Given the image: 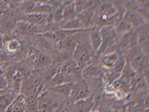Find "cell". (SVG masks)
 Listing matches in <instances>:
<instances>
[{"mask_svg":"<svg viewBox=\"0 0 149 112\" xmlns=\"http://www.w3.org/2000/svg\"><path fill=\"white\" fill-rule=\"evenodd\" d=\"M76 34L68 36L67 37H65L63 40L58 42L55 44L56 49L58 51L66 54L68 55H72L77 44H78V42H79L76 37Z\"/></svg>","mask_w":149,"mask_h":112,"instance_id":"7","label":"cell"},{"mask_svg":"<svg viewBox=\"0 0 149 112\" xmlns=\"http://www.w3.org/2000/svg\"><path fill=\"white\" fill-rule=\"evenodd\" d=\"M59 105L53 98L49 97L48 93L43 91L37 98V112H54Z\"/></svg>","mask_w":149,"mask_h":112,"instance_id":"6","label":"cell"},{"mask_svg":"<svg viewBox=\"0 0 149 112\" xmlns=\"http://www.w3.org/2000/svg\"><path fill=\"white\" fill-rule=\"evenodd\" d=\"M104 72V70L101 66H98L95 64L90 63L81 70V76L85 78L89 77H100Z\"/></svg>","mask_w":149,"mask_h":112,"instance_id":"17","label":"cell"},{"mask_svg":"<svg viewBox=\"0 0 149 112\" xmlns=\"http://www.w3.org/2000/svg\"><path fill=\"white\" fill-rule=\"evenodd\" d=\"M59 27L61 30H68V31H75V30H83L81 23L77 18H74L71 20L65 21V22H61L59 24ZM85 30V29H84Z\"/></svg>","mask_w":149,"mask_h":112,"instance_id":"21","label":"cell"},{"mask_svg":"<svg viewBox=\"0 0 149 112\" xmlns=\"http://www.w3.org/2000/svg\"><path fill=\"white\" fill-rule=\"evenodd\" d=\"M35 41L38 47V48H37L42 52H51L54 50V44L42 34L37 35Z\"/></svg>","mask_w":149,"mask_h":112,"instance_id":"20","label":"cell"},{"mask_svg":"<svg viewBox=\"0 0 149 112\" xmlns=\"http://www.w3.org/2000/svg\"><path fill=\"white\" fill-rule=\"evenodd\" d=\"M137 37V47L141 51L148 54L149 46V28L148 23H144V25L136 29Z\"/></svg>","mask_w":149,"mask_h":112,"instance_id":"9","label":"cell"},{"mask_svg":"<svg viewBox=\"0 0 149 112\" xmlns=\"http://www.w3.org/2000/svg\"><path fill=\"white\" fill-rule=\"evenodd\" d=\"M94 100L92 97L86 98L74 103L76 112H89L94 108Z\"/></svg>","mask_w":149,"mask_h":112,"instance_id":"19","label":"cell"},{"mask_svg":"<svg viewBox=\"0 0 149 112\" xmlns=\"http://www.w3.org/2000/svg\"><path fill=\"white\" fill-rule=\"evenodd\" d=\"M87 2L88 1H74V6L77 14L87 9Z\"/></svg>","mask_w":149,"mask_h":112,"instance_id":"26","label":"cell"},{"mask_svg":"<svg viewBox=\"0 0 149 112\" xmlns=\"http://www.w3.org/2000/svg\"><path fill=\"white\" fill-rule=\"evenodd\" d=\"M16 96L15 93L10 90L7 92L6 90L2 91V93H0V112H6Z\"/></svg>","mask_w":149,"mask_h":112,"instance_id":"18","label":"cell"},{"mask_svg":"<svg viewBox=\"0 0 149 112\" xmlns=\"http://www.w3.org/2000/svg\"><path fill=\"white\" fill-rule=\"evenodd\" d=\"M137 46V37L136 30H130L123 34L120 41L117 42V48L120 50H130Z\"/></svg>","mask_w":149,"mask_h":112,"instance_id":"10","label":"cell"},{"mask_svg":"<svg viewBox=\"0 0 149 112\" xmlns=\"http://www.w3.org/2000/svg\"><path fill=\"white\" fill-rule=\"evenodd\" d=\"M100 28L93 27L89 29L88 32V43L94 52H97L102 44V37L100 34Z\"/></svg>","mask_w":149,"mask_h":112,"instance_id":"11","label":"cell"},{"mask_svg":"<svg viewBox=\"0 0 149 112\" xmlns=\"http://www.w3.org/2000/svg\"><path fill=\"white\" fill-rule=\"evenodd\" d=\"M73 84L74 83H67L61 84L59 86H54L51 88V91L54 93L63 96L66 98H68L72 93Z\"/></svg>","mask_w":149,"mask_h":112,"instance_id":"22","label":"cell"},{"mask_svg":"<svg viewBox=\"0 0 149 112\" xmlns=\"http://www.w3.org/2000/svg\"><path fill=\"white\" fill-rule=\"evenodd\" d=\"M9 6V2L6 1H0V16L4 13Z\"/></svg>","mask_w":149,"mask_h":112,"instance_id":"29","label":"cell"},{"mask_svg":"<svg viewBox=\"0 0 149 112\" xmlns=\"http://www.w3.org/2000/svg\"><path fill=\"white\" fill-rule=\"evenodd\" d=\"M94 53L95 52L93 51L88 42L79 41L72 54L73 60L80 69L84 66L86 67L90 64L92 59L94 58Z\"/></svg>","mask_w":149,"mask_h":112,"instance_id":"3","label":"cell"},{"mask_svg":"<svg viewBox=\"0 0 149 112\" xmlns=\"http://www.w3.org/2000/svg\"><path fill=\"white\" fill-rule=\"evenodd\" d=\"M100 34L102 37V44L96 52L97 56H100L106 52V50L116 42L117 34L113 26H103L100 27Z\"/></svg>","mask_w":149,"mask_h":112,"instance_id":"4","label":"cell"},{"mask_svg":"<svg viewBox=\"0 0 149 112\" xmlns=\"http://www.w3.org/2000/svg\"><path fill=\"white\" fill-rule=\"evenodd\" d=\"M126 62L128 63L132 69L137 74L142 76L148 75V54L141 51L137 46L128 51Z\"/></svg>","mask_w":149,"mask_h":112,"instance_id":"1","label":"cell"},{"mask_svg":"<svg viewBox=\"0 0 149 112\" xmlns=\"http://www.w3.org/2000/svg\"><path fill=\"white\" fill-rule=\"evenodd\" d=\"M120 54L117 51H109L105 53V55L100 58V66L105 70L112 69L114 64L118 59Z\"/></svg>","mask_w":149,"mask_h":112,"instance_id":"12","label":"cell"},{"mask_svg":"<svg viewBox=\"0 0 149 112\" xmlns=\"http://www.w3.org/2000/svg\"><path fill=\"white\" fill-rule=\"evenodd\" d=\"M62 111H63L62 106H61V105H59V107H58L54 112H62Z\"/></svg>","mask_w":149,"mask_h":112,"instance_id":"31","label":"cell"},{"mask_svg":"<svg viewBox=\"0 0 149 112\" xmlns=\"http://www.w3.org/2000/svg\"><path fill=\"white\" fill-rule=\"evenodd\" d=\"M26 111L25 99L23 94H18L14 98L6 112H25Z\"/></svg>","mask_w":149,"mask_h":112,"instance_id":"15","label":"cell"},{"mask_svg":"<svg viewBox=\"0 0 149 112\" xmlns=\"http://www.w3.org/2000/svg\"><path fill=\"white\" fill-rule=\"evenodd\" d=\"M90 97V89L88 84L83 80H79L74 82L72 87V93L70 94V100L72 103H75L79 100H84Z\"/></svg>","mask_w":149,"mask_h":112,"instance_id":"5","label":"cell"},{"mask_svg":"<svg viewBox=\"0 0 149 112\" xmlns=\"http://www.w3.org/2000/svg\"><path fill=\"white\" fill-rule=\"evenodd\" d=\"M15 31L23 35H32L40 31L39 27L33 26L25 21L20 20L16 22L15 26Z\"/></svg>","mask_w":149,"mask_h":112,"instance_id":"13","label":"cell"},{"mask_svg":"<svg viewBox=\"0 0 149 112\" xmlns=\"http://www.w3.org/2000/svg\"><path fill=\"white\" fill-rule=\"evenodd\" d=\"M115 31L117 34H124L126 33L130 32V30H134L127 22L122 20L119 22L116 26L113 27Z\"/></svg>","mask_w":149,"mask_h":112,"instance_id":"25","label":"cell"},{"mask_svg":"<svg viewBox=\"0 0 149 112\" xmlns=\"http://www.w3.org/2000/svg\"><path fill=\"white\" fill-rule=\"evenodd\" d=\"M22 48V44L21 42L16 38L9 39L5 42L3 50L6 51V53L9 56L15 55L20 51Z\"/></svg>","mask_w":149,"mask_h":112,"instance_id":"16","label":"cell"},{"mask_svg":"<svg viewBox=\"0 0 149 112\" xmlns=\"http://www.w3.org/2000/svg\"><path fill=\"white\" fill-rule=\"evenodd\" d=\"M146 111L147 110L144 109L141 104H135L132 107H130V111L128 112H144Z\"/></svg>","mask_w":149,"mask_h":112,"instance_id":"30","label":"cell"},{"mask_svg":"<svg viewBox=\"0 0 149 112\" xmlns=\"http://www.w3.org/2000/svg\"><path fill=\"white\" fill-rule=\"evenodd\" d=\"M45 86V81L38 72H33L23 80L21 86L20 93L24 97H38L43 92Z\"/></svg>","mask_w":149,"mask_h":112,"instance_id":"2","label":"cell"},{"mask_svg":"<svg viewBox=\"0 0 149 112\" xmlns=\"http://www.w3.org/2000/svg\"><path fill=\"white\" fill-rule=\"evenodd\" d=\"M9 56L6 53L3 48L0 49V65L2 63H6L9 61Z\"/></svg>","mask_w":149,"mask_h":112,"instance_id":"28","label":"cell"},{"mask_svg":"<svg viewBox=\"0 0 149 112\" xmlns=\"http://www.w3.org/2000/svg\"><path fill=\"white\" fill-rule=\"evenodd\" d=\"M1 67H2V65H0V69H1Z\"/></svg>","mask_w":149,"mask_h":112,"instance_id":"33","label":"cell"},{"mask_svg":"<svg viewBox=\"0 0 149 112\" xmlns=\"http://www.w3.org/2000/svg\"><path fill=\"white\" fill-rule=\"evenodd\" d=\"M9 87V80L0 69V91L6 90Z\"/></svg>","mask_w":149,"mask_h":112,"instance_id":"27","label":"cell"},{"mask_svg":"<svg viewBox=\"0 0 149 112\" xmlns=\"http://www.w3.org/2000/svg\"><path fill=\"white\" fill-rule=\"evenodd\" d=\"M76 16L77 13L75 11V9H74V2L69 1L63 9L62 21L61 22H65V21L73 20V19L76 18Z\"/></svg>","mask_w":149,"mask_h":112,"instance_id":"23","label":"cell"},{"mask_svg":"<svg viewBox=\"0 0 149 112\" xmlns=\"http://www.w3.org/2000/svg\"><path fill=\"white\" fill-rule=\"evenodd\" d=\"M89 112H100V111H99L98 110L95 109V108H93V109L92 110V111H89Z\"/></svg>","mask_w":149,"mask_h":112,"instance_id":"32","label":"cell"},{"mask_svg":"<svg viewBox=\"0 0 149 112\" xmlns=\"http://www.w3.org/2000/svg\"><path fill=\"white\" fill-rule=\"evenodd\" d=\"M123 20L127 22L133 29H137L141 26L144 25V23H148V21L141 14L132 9H125Z\"/></svg>","mask_w":149,"mask_h":112,"instance_id":"8","label":"cell"},{"mask_svg":"<svg viewBox=\"0 0 149 112\" xmlns=\"http://www.w3.org/2000/svg\"><path fill=\"white\" fill-rule=\"evenodd\" d=\"M94 14L95 11L92 9H86L77 14L76 18L80 21L83 29H89L91 26L93 25Z\"/></svg>","mask_w":149,"mask_h":112,"instance_id":"14","label":"cell"},{"mask_svg":"<svg viewBox=\"0 0 149 112\" xmlns=\"http://www.w3.org/2000/svg\"><path fill=\"white\" fill-rule=\"evenodd\" d=\"M25 112H26V111H25Z\"/></svg>","mask_w":149,"mask_h":112,"instance_id":"34","label":"cell"},{"mask_svg":"<svg viewBox=\"0 0 149 112\" xmlns=\"http://www.w3.org/2000/svg\"><path fill=\"white\" fill-rule=\"evenodd\" d=\"M73 83V82L72 81V79H69V78H68V77H66L63 74H61L60 72H58V73H56V74L54 76L53 78L49 81V84L51 85V87L59 86V85H61V84L64 83Z\"/></svg>","mask_w":149,"mask_h":112,"instance_id":"24","label":"cell"}]
</instances>
